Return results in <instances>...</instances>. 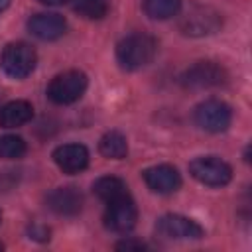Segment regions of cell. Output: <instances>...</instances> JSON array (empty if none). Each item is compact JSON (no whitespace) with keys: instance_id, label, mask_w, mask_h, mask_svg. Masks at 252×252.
I'll return each mask as SVG.
<instances>
[{"instance_id":"1","label":"cell","mask_w":252,"mask_h":252,"mask_svg":"<svg viewBox=\"0 0 252 252\" xmlns=\"http://www.w3.org/2000/svg\"><path fill=\"white\" fill-rule=\"evenodd\" d=\"M158 53V39L150 33L136 32L122 37L116 45V61L124 71H138L152 63Z\"/></svg>"},{"instance_id":"2","label":"cell","mask_w":252,"mask_h":252,"mask_svg":"<svg viewBox=\"0 0 252 252\" xmlns=\"http://www.w3.org/2000/svg\"><path fill=\"white\" fill-rule=\"evenodd\" d=\"M37 65L35 49L26 41H12L2 49L0 67L10 79H26Z\"/></svg>"},{"instance_id":"3","label":"cell","mask_w":252,"mask_h":252,"mask_svg":"<svg viewBox=\"0 0 252 252\" xmlns=\"http://www.w3.org/2000/svg\"><path fill=\"white\" fill-rule=\"evenodd\" d=\"M181 87L189 91H205L222 87L228 81L226 69L217 61H197L195 65L187 67L181 75Z\"/></svg>"},{"instance_id":"4","label":"cell","mask_w":252,"mask_h":252,"mask_svg":"<svg viewBox=\"0 0 252 252\" xmlns=\"http://www.w3.org/2000/svg\"><path fill=\"white\" fill-rule=\"evenodd\" d=\"M89 79L79 69H69L55 75L47 87V96L55 104H73L87 91Z\"/></svg>"},{"instance_id":"5","label":"cell","mask_w":252,"mask_h":252,"mask_svg":"<svg viewBox=\"0 0 252 252\" xmlns=\"http://www.w3.org/2000/svg\"><path fill=\"white\" fill-rule=\"evenodd\" d=\"M193 118L201 130L211 134H220L228 130L232 122V108L220 98H207L197 104Z\"/></svg>"},{"instance_id":"6","label":"cell","mask_w":252,"mask_h":252,"mask_svg":"<svg viewBox=\"0 0 252 252\" xmlns=\"http://www.w3.org/2000/svg\"><path fill=\"white\" fill-rule=\"evenodd\" d=\"M189 173L193 179L207 187H224L232 179V167L217 156L195 158L189 163Z\"/></svg>"},{"instance_id":"7","label":"cell","mask_w":252,"mask_h":252,"mask_svg":"<svg viewBox=\"0 0 252 252\" xmlns=\"http://www.w3.org/2000/svg\"><path fill=\"white\" fill-rule=\"evenodd\" d=\"M102 220H104V226L112 232H118V234L130 232L138 220V207L130 197V193L114 201H108Z\"/></svg>"},{"instance_id":"8","label":"cell","mask_w":252,"mask_h":252,"mask_svg":"<svg viewBox=\"0 0 252 252\" xmlns=\"http://www.w3.org/2000/svg\"><path fill=\"white\" fill-rule=\"evenodd\" d=\"M156 232L169 240H199L205 230L199 222L183 215H163L156 222Z\"/></svg>"},{"instance_id":"9","label":"cell","mask_w":252,"mask_h":252,"mask_svg":"<svg viewBox=\"0 0 252 252\" xmlns=\"http://www.w3.org/2000/svg\"><path fill=\"white\" fill-rule=\"evenodd\" d=\"M222 24V18L217 10L209 6H195L191 8L179 22V28L183 30L185 35L193 37H203L215 33Z\"/></svg>"},{"instance_id":"10","label":"cell","mask_w":252,"mask_h":252,"mask_svg":"<svg viewBox=\"0 0 252 252\" xmlns=\"http://www.w3.org/2000/svg\"><path fill=\"white\" fill-rule=\"evenodd\" d=\"M146 185L158 195H171L181 187V173L169 163L152 165L142 171Z\"/></svg>"},{"instance_id":"11","label":"cell","mask_w":252,"mask_h":252,"mask_svg":"<svg viewBox=\"0 0 252 252\" xmlns=\"http://www.w3.org/2000/svg\"><path fill=\"white\" fill-rule=\"evenodd\" d=\"M28 30L33 37L41 41H53L65 33L67 20L55 12H41V14H33L28 20Z\"/></svg>"},{"instance_id":"12","label":"cell","mask_w":252,"mask_h":252,"mask_svg":"<svg viewBox=\"0 0 252 252\" xmlns=\"http://www.w3.org/2000/svg\"><path fill=\"white\" fill-rule=\"evenodd\" d=\"M55 165L69 175L81 173L89 165V150L83 144H61L53 150Z\"/></svg>"},{"instance_id":"13","label":"cell","mask_w":252,"mask_h":252,"mask_svg":"<svg viewBox=\"0 0 252 252\" xmlns=\"http://www.w3.org/2000/svg\"><path fill=\"white\" fill-rule=\"evenodd\" d=\"M45 201H47V207L61 217H73L83 209V193L73 185L55 187L53 191H49Z\"/></svg>"},{"instance_id":"14","label":"cell","mask_w":252,"mask_h":252,"mask_svg":"<svg viewBox=\"0 0 252 252\" xmlns=\"http://www.w3.org/2000/svg\"><path fill=\"white\" fill-rule=\"evenodd\" d=\"M33 118V106L28 100H10L0 108V126L10 130V128H20L28 124Z\"/></svg>"},{"instance_id":"15","label":"cell","mask_w":252,"mask_h":252,"mask_svg":"<svg viewBox=\"0 0 252 252\" xmlns=\"http://www.w3.org/2000/svg\"><path fill=\"white\" fill-rule=\"evenodd\" d=\"M98 152L108 159H124L128 156V140L122 132L108 130L98 140Z\"/></svg>"},{"instance_id":"16","label":"cell","mask_w":252,"mask_h":252,"mask_svg":"<svg viewBox=\"0 0 252 252\" xmlns=\"http://www.w3.org/2000/svg\"><path fill=\"white\" fill-rule=\"evenodd\" d=\"M93 193L108 203V201H114L118 197H124L128 195V185L120 179V177H114V175H104V177H98L94 183H93Z\"/></svg>"},{"instance_id":"17","label":"cell","mask_w":252,"mask_h":252,"mask_svg":"<svg viewBox=\"0 0 252 252\" xmlns=\"http://www.w3.org/2000/svg\"><path fill=\"white\" fill-rule=\"evenodd\" d=\"M142 8L152 20H169L181 12V0H144Z\"/></svg>"},{"instance_id":"18","label":"cell","mask_w":252,"mask_h":252,"mask_svg":"<svg viewBox=\"0 0 252 252\" xmlns=\"http://www.w3.org/2000/svg\"><path fill=\"white\" fill-rule=\"evenodd\" d=\"M73 10L85 20H102L108 16V0H75Z\"/></svg>"},{"instance_id":"19","label":"cell","mask_w":252,"mask_h":252,"mask_svg":"<svg viewBox=\"0 0 252 252\" xmlns=\"http://www.w3.org/2000/svg\"><path fill=\"white\" fill-rule=\"evenodd\" d=\"M28 146L22 136L16 134H4L0 136V158L2 159H18L26 154Z\"/></svg>"},{"instance_id":"20","label":"cell","mask_w":252,"mask_h":252,"mask_svg":"<svg viewBox=\"0 0 252 252\" xmlns=\"http://www.w3.org/2000/svg\"><path fill=\"white\" fill-rule=\"evenodd\" d=\"M116 250H146L148 244L142 242V240H132V238H126V240H120L114 244Z\"/></svg>"},{"instance_id":"21","label":"cell","mask_w":252,"mask_h":252,"mask_svg":"<svg viewBox=\"0 0 252 252\" xmlns=\"http://www.w3.org/2000/svg\"><path fill=\"white\" fill-rule=\"evenodd\" d=\"M30 234H32V238H35V240H49V228L39 226V224H33V226L30 228Z\"/></svg>"},{"instance_id":"22","label":"cell","mask_w":252,"mask_h":252,"mask_svg":"<svg viewBox=\"0 0 252 252\" xmlns=\"http://www.w3.org/2000/svg\"><path fill=\"white\" fill-rule=\"evenodd\" d=\"M39 2L45 4V6H63V4H67L71 0H39Z\"/></svg>"},{"instance_id":"23","label":"cell","mask_w":252,"mask_h":252,"mask_svg":"<svg viewBox=\"0 0 252 252\" xmlns=\"http://www.w3.org/2000/svg\"><path fill=\"white\" fill-rule=\"evenodd\" d=\"M10 6V0H0V14Z\"/></svg>"},{"instance_id":"24","label":"cell","mask_w":252,"mask_h":252,"mask_svg":"<svg viewBox=\"0 0 252 252\" xmlns=\"http://www.w3.org/2000/svg\"><path fill=\"white\" fill-rule=\"evenodd\" d=\"M2 248H4V246H2V242H0V250H2Z\"/></svg>"},{"instance_id":"25","label":"cell","mask_w":252,"mask_h":252,"mask_svg":"<svg viewBox=\"0 0 252 252\" xmlns=\"http://www.w3.org/2000/svg\"><path fill=\"white\" fill-rule=\"evenodd\" d=\"M0 219H2V213H0Z\"/></svg>"}]
</instances>
